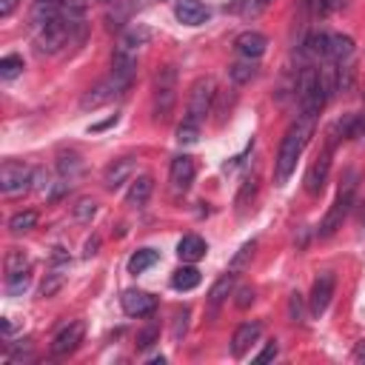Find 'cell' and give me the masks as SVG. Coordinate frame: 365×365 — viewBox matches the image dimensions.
Instances as JSON below:
<instances>
[{
	"instance_id": "1",
	"label": "cell",
	"mask_w": 365,
	"mask_h": 365,
	"mask_svg": "<svg viewBox=\"0 0 365 365\" xmlns=\"http://www.w3.org/2000/svg\"><path fill=\"white\" fill-rule=\"evenodd\" d=\"M314 114H300L297 123H291V129L285 131V137L280 140V151H277V160H274V180L277 186H285L288 177L294 175L297 160L302 157L305 146H309L311 134H314Z\"/></svg>"
},
{
	"instance_id": "2",
	"label": "cell",
	"mask_w": 365,
	"mask_h": 365,
	"mask_svg": "<svg viewBox=\"0 0 365 365\" xmlns=\"http://www.w3.org/2000/svg\"><path fill=\"white\" fill-rule=\"evenodd\" d=\"M357 180H360V171H357V168H349V171H345L337 197H334L331 208L325 211V217H322V223H320V237H322V240H325V237H334L337 228H342L345 217H349V211H351V206H354Z\"/></svg>"
},
{
	"instance_id": "3",
	"label": "cell",
	"mask_w": 365,
	"mask_h": 365,
	"mask_svg": "<svg viewBox=\"0 0 365 365\" xmlns=\"http://www.w3.org/2000/svg\"><path fill=\"white\" fill-rule=\"evenodd\" d=\"M177 103V69L175 66H163L155 71L151 80V114L157 123H168L175 114Z\"/></svg>"
},
{
	"instance_id": "4",
	"label": "cell",
	"mask_w": 365,
	"mask_h": 365,
	"mask_svg": "<svg viewBox=\"0 0 365 365\" xmlns=\"http://www.w3.org/2000/svg\"><path fill=\"white\" fill-rule=\"evenodd\" d=\"M214 98H217V86L211 78H197L191 83V91H188V103H186V123L191 126H203L206 118L214 109Z\"/></svg>"
},
{
	"instance_id": "5",
	"label": "cell",
	"mask_w": 365,
	"mask_h": 365,
	"mask_svg": "<svg viewBox=\"0 0 365 365\" xmlns=\"http://www.w3.org/2000/svg\"><path fill=\"white\" fill-rule=\"evenodd\" d=\"M32 32H34V46L41 54H57L66 43H71V32H69V23L63 21V14L32 26Z\"/></svg>"
},
{
	"instance_id": "6",
	"label": "cell",
	"mask_w": 365,
	"mask_h": 365,
	"mask_svg": "<svg viewBox=\"0 0 365 365\" xmlns=\"http://www.w3.org/2000/svg\"><path fill=\"white\" fill-rule=\"evenodd\" d=\"M34 180V171L26 163H17V160H6L0 166V191L3 197H17L29 191V183Z\"/></svg>"
},
{
	"instance_id": "7",
	"label": "cell",
	"mask_w": 365,
	"mask_h": 365,
	"mask_svg": "<svg viewBox=\"0 0 365 365\" xmlns=\"http://www.w3.org/2000/svg\"><path fill=\"white\" fill-rule=\"evenodd\" d=\"M331 155H334V146H325L320 151V157L309 166V171H305V191H309L311 197H320L325 183H329V175H331Z\"/></svg>"
},
{
	"instance_id": "8",
	"label": "cell",
	"mask_w": 365,
	"mask_h": 365,
	"mask_svg": "<svg viewBox=\"0 0 365 365\" xmlns=\"http://www.w3.org/2000/svg\"><path fill=\"white\" fill-rule=\"evenodd\" d=\"M120 94H126L123 89H120V83L114 80V78H106V80H100L98 86H91L83 98H80V109L83 111H94V109H103V106H109L111 100H118Z\"/></svg>"
},
{
	"instance_id": "9",
	"label": "cell",
	"mask_w": 365,
	"mask_h": 365,
	"mask_svg": "<svg viewBox=\"0 0 365 365\" xmlns=\"http://www.w3.org/2000/svg\"><path fill=\"white\" fill-rule=\"evenodd\" d=\"M334 285H337V277L331 272H322L314 285H311V297H309V311L311 317H322L325 311H329L331 305V297H334Z\"/></svg>"
},
{
	"instance_id": "10",
	"label": "cell",
	"mask_w": 365,
	"mask_h": 365,
	"mask_svg": "<svg viewBox=\"0 0 365 365\" xmlns=\"http://www.w3.org/2000/svg\"><path fill=\"white\" fill-rule=\"evenodd\" d=\"M168 183H171V195H186L195 183V157L188 155H177L171 160V168H168Z\"/></svg>"
},
{
	"instance_id": "11",
	"label": "cell",
	"mask_w": 365,
	"mask_h": 365,
	"mask_svg": "<svg viewBox=\"0 0 365 365\" xmlns=\"http://www.w3.org/2000/svg\"><path fill=\"white\" fill-rule=\"evenodd\" d=\"M66 274H69V254L63 252V248H54L52 268H49V274L41 285V297H54L57 291H60L63 283H66Z\"/></svg>"
},
{
	"instance_id": "12",
	"label": "cell",
	"mask_w": 365,
	"mask_h": 365,
	"mask_svg": "<svg viewBox=\"0 0 365 365\" xmlns=\"http://www.w3.org/2000/svg\"><path fill=\"white\" fill-rule=\"evenodd\" d=\"M83 322H66L60 331L54 334V340H52V354L54 357H66V354H71L74 349H78L80 345V340H83Z\"/></svg>"
},
{
	"instance_id": "13",
	"label": "cell",
	"mask_w": 365,
	"mask_h": 365,
	"mask_svg": "<svg viewBox=\"0 0 365 365\" xmlns=\"http://www.w3.org/2000/svg\"><path fill=\"white\" fill-rule=\"evenodd\" d=\"M120 305L129 317H148L157 309V297H151L148 291H140V288H129L120 297Z\"/></svg>"
},
{
	"instance_id": "14",
	"label": "cell",
	"mask_w": 365,
	"mask_h": 365,
	"mask_svg": "<svg viewBox=\"0 0 365 365\" xmlns=\"http://www.w3.org/2000/svg\"><path fill=\"white\" fill-rule=\"evenodd\" d=\"M234 49H237L240 57H248V60H260V57L265 54V49H268V37H265L263 32L248 29V32L237 34Z\"/></svg>"
},
{
	"instance_id": "15",
	"label": "cell",
	"mask_w": 365,
	"mask_h": 365,
	"mask_svg": "<svg viewBox=\"0 0 365 365\" xmlns=\"http://www.w3.org/2000/svg\"><path fill=\"white\" fill-rule=\"evenodd\" d=\"M260 337H263V325H260L257 320L243 322L240 329L234 331V337H232V354H234L237 360H243V357H245V351L252 349V345H254Z\"/></svg>"
},
{
	"instance_id": "16",
	"label": "cell",
	"mask_w": 365,
	"mask_h": 365,
	"mask_svg": "<svg viewBox=\"0 0 365 365\" xmlns=\"http://www.w3.org/2000/svg\"><path fill=\"white\" fill-rule=\"evenodd\" d=\"M134 175V157H120V160H114L109 168H106V175H103V186L109 191H118L120 186H126Z\"/></svg>"
},
{
	"instance_id": "17",
	"label": "cell",
	"mask_w": 365,
	"mask_h": 365,
	"mask_svg": "<svg viewBox=\"0 0 365 365\" xmlns=\"http://www.w3.org/2000/svg\"><path fill=\"white\" fill-rule=\"evenodd\" d=\"M208 6L200 3V0H177V6H175V17L180 23L186 26H200L208 21Z\"/></svg>"
},
{
	"instance_id": "18",
	"label": "cell",
	"mask_w": 365,
	"mask_h": 365,
	"mask_svg": "<svg viewBox=\"0 0 365 365\" xmlns=\"http://www.w3.org/2000/svg\"><path fill=\"white\" fill-rule=\"evenodd\" d=\"M151 191H155V180H151V175H140L137 180H131V186L126 191V206L143 208L151 197Z\"/></svg>"
},
{
	"instance_id": "19",
	"label": "cell",
	"mask_w": 365,
	"mask_h": 365,
	"mask_svg": "<svg viewBox=\"0 0 365 365\" xmlns=\"http://www.w3.org/2000/svg\"><path fill=\"white\" fill-rule=\"evenodd\" d=\"M148 41H151V29L137 23V26H129V29L120 34L118 49H123V52H129V54H137Z\"/></svg>"
},
{
	"instance_id": "20",
	"label": "cell",
	"mask_w": 365,
	"mask_h": 365,
	"mask_svg": "<svg viewBox=\"0 0 365 365\" xmlns=\"http://www.w3.org/2000/svg\"><path fill=\"white\" fill-rule=\"evenodd\" d=\"M206 252H208V245H206V240L197 237V234H186V237L177 243V257H180L183 263H197V260L206 257Z\"/></svg>"
},
{
	"instance_id": "21",
	"label": "cell",
	"mask_w": 365,
	"mask_h": 365,
	"mask_svg": "<svg viewBox=\"0 0 365 365\" xmlns=\"http://www.w3.org/2000/svg\"><path fill=\"white\" fill-rule=\"evenodd\" d=\"M57 171H60V177L63 180H74L83 171V160L78 151H71V148H60L57 151Z\"/></svg>"
},
{
	"instance_id": "22",
	"label": "cell",
	"mask_w": 365,
	"mask_h": 365,
	"mask_svg": "<svg viewBox=\"0 0 365 365\" xmlns=\"http://www.w3.org/2000/svg\"><path fill=\"white\" fill-rule=\"evenodd\" d=\"M234 277L237 274H232V272H225L214 285H211L208 288V305H211V309H220V305L228 300V297H232L234 294Z\"/></svg>"
},
{
	"instance_id": "23",
	"label": "cell",
	"mask_w": 365,
	"mask_h": 365,
	"mask_svg": "<svg viewBox=\"0 0 365 365\" xmlns=\"http://www.w3.org/2000/svg\"><path fill=\"white\" fill-rule=\"evenodd\" d=\"M254 78H257V60L243 57V60L228 66V80H232L234 86H245V83H252Z\"/></svg>"
},
{
	"instance_id": "24",
	"label": "cell",
	"mask_w": 365,
	"mask_h": 365,
	"mask_svg": "<svg viewBox=\"0 0 365 365\" xmlns=\"http://www.w3.org/2000/svg\"><path fill=\"white\" fill-rule=\"evenodd\" d=\"M354 57V41L349 34H331V46H329V60L345 63Z\"/></svg>"
},
{
	"instance_id": "25",
	"label": "cell",
	"mask_w": 365,
	"mask_h": 365,
	"mask_svg": "<svg viewBox=\"0 0 365 365\" xmlns=\"http://www.w3.org/2000/svg\"><path fill=\"white\" fill-rule=\"evenodd\" d=\"M200 272L195 265H183L177 268L175 274H171V288H177V291H191V288H197L200 285Z\"/></svg>"
},
{
	"instance_id": "26",
	"label": "cell",
	"mask_w": 365,
	"mask_h": 365,
	"mask_svg": "<svg viewBox=\"0 0 365 365\" xmlns=\"http://www.w3.org/2000/svg\"><path fill=\"white\" fill-rule=\"evenodd\" d=\"M157 260H160V254L155 252V248H140V252H134L129 257V272L131 274H143V272H148L151 265H157Z\"/></svg>"
},
{
	"instance_id": "27",
	"label": "cell",
	"mask_w": 365,
	"mask_h": 365,
	"mask_svg": "<svg viewBox=\"0 0 365 365\" xmlns=\"http://www.w3.org/2000/svg\"><path fill=\"white\" fill-rule=\"evenodd\" d=\"M254 248H257V240H248V243H243V245L237 248V254L232 257V263H228V272H232V274H240V272H245V268H248V263H252V257H254Z\"/></svg>"
},
{
	"instance_id": "28",
	"label": "cell",
	"mask_w": 365,
	"mask_h": 365,
	"mask_svg": "<svg viewBox=\"0 0 365 365\" xmlns=\"http://www.w3.org/2000/svg\"><path fill=\"white\" fill-rule=\"evenodd\" d=\"M329 46H331V34H325V32H314L309 41H305V54H311V57H329Z\"/></svg>"
},
{
	"instance_id": "29",
	"label": "cell",
	"mask_w": 365,
	"mask_h": 365,
	"mask_svg": "<svg viewBox=\"0 0 365 365\" xmlns=\"http://www.w3.org/2000/svg\"><path fill=\"white\" fill-rule=\"evenodd\" d=\"M32 285V268L29 272H17V274H9L6 277V294L9 297H23Z\"/></svg>"
},
{
	"instance_id": "30",
	"label": "cell",
	"mask_w": 365,
	"mask_h": 365,
	"mask_svg": "<svg viewBox=\"0 0 365 365\" xmlns=\"http://www.w3.org/2000/svg\"><path fill=\"white\" fill-rule=\"evenodd\" d=\"M37 225V211H17V214L9 220L12 234H26Z\"/></svg>"
},
{
	"instance_id": "31",
	"label": "cell",
	"mask_w": 365,
	"mask_h": 365,
	"mask_svg": "<svg viewBox=\"0 0 365 365\" xmlns=\"http://www.w3.org/2000/svg\"><path fill=\"white\" fill-rule=\"evenodd\" d=\"M32 263L29 257L21 252V248H9V254H6V277L9 274H17V272H29Z\"/></svg>"
},
{
	"instance_id": "32",
	"label": "cell",
	"mask_w": 365,
	"mask_h": 365,
	"mask_svg": "<svg viewBox=\"0 0 365 365\" xmlns=\"http://www.w3.org/2000/svg\"><path fill=\"white\" fill-rule=\"evenodd\" d=\"M21 71H23V57L6 54L3 60H0V80H14Z\"/></svg>"
},
{
	"instance_id": "33",
	"label": "cell",
	"mask_w": 365,
	"mask_h": 365,
	"mask_svg": "<svg viewBox=\"0 0 365 365\" xmlns=\"http://www.w3.org/2000/svg\"><path fill=\"white\" fill-rule=\"evenodd\" d=\"M272 3H274V0H240L232 12H240L243 17H260Z\"/></svg>"
},
{
	"instance_id": "34",
	"label": "cell",
	"mask_w": 365,
	"mask_h": 365,
	"mask_svg": "<svg viewBox=\"0 0 365 365\" xmlns=\"http://www.w3.org/2000/svg\"><path fill=\"white\" fill-rule=\"evenodd\" d=\"M94 214H98V203H94L91 197L78 200V206H74V220H78V223H91Z\"/></svg>"
},
{
	"instance_id": "35",
	"label": "cell",
	"mask_w": 365,
	"mask_h": 365,
	"mask_svg": "<svg viewBox=\"0 0 365 365\" xmlns=\"http://www.w3.org/2000/svg\"><path fill=\"white\" fill-rule=\"evenodd\" d=\"M200 140V126H191V123H180L177 126V143L180 146H195Z\"/></svg>"
},
{
	"instance_id": "36",
	"label": "cell",
	"mask_w": 365,
	"mask_h": 365,
	"mask_svg": "<svg viewBox=\"0 0 365 365\" xmlns=\"http://www.w3.org/2000/svg\"><path fill=\"white\" fill-rule=\"evenodd\" d=\"M254 191H257V175H248V177L243 180L240 195H237V208H245L248 197H254Z\"/></svg>"
},
{
	"instance_id": "37",
	"label": "cell",
	"mask_w": 365,
	"mask_h": 365,
	"mask_svg": "<svg viewBox=\"0 0 365 365\" xmlns=\"http://www.w3.org/2000/svg\"><path fill=\"white\" fill-rule=\"evenodd\" d=\"M288 317H291V322H302L305 309H302V297H300V294H291V297H288Z\"/></svg>"
},
{
	"instance_id": "38",
	"label": "cell",
	"mask_w": 365,
	"mask_h": 365,
	"mask_svg": "<svg viewBox=\"0 0 365 365\" xmlns=\"http://www.w3.org/2000/svg\"><path fill=\"white\" fill-rule=\"evenodd\" d=\"M157 337H160L157 325H148V329H146V331H140V337H137V349H151V345L157 342Z\"/></svg>"
},
{
	"instance_id": "39",
	"label": "cell",
	"mask_w": 365,
	"mask_h": 365,
	"mask_svg": "<svg viewBox=\"0 0 365 365\" xmlns=\"http://www.w3.org/2000/svg\"><path fill=\"white\" fill-rule=\"evenodd\" d=\"M234 305H237V309H248V305H252L254 302V288H248V285H243V288H237V291H234Z\"/></svg>"
},
{
	"instance_id": "40",
	"label": "cell",
	"mask_w": 365,
	"mask_h": 365,
	"mask_svg": "<svg viewBox=\"0 0 365 365\" xmlns=\"http://www.w3.org/2000/svg\"><path fill=\"white\" fill-rule=\"evenodd\" d=\"M188 317H191L188 309L177 311V317H175V340H177V342L183 340V334H186V329H188Z\"/></svg>"
},
{
	"instance_id": "41",
	"label": "cell",
	"mask_w": 365,
	"mask_h": 365,
	"mask_svg": "<svg viewBox=\"0 0 365 365\" xmlns=\"http://www.w3.org/2000/svg\"><path fill=\"white\" fill-rule=\"evenodd\" d=\"M9 360L12 362H26V360H32V342L26 340V345H17V349H12L9 351Z\"/></svg>"
},
{
	"instance_id": "42",
	"label": "cell",
	"mask_w": 365,
	"mask_h": 365,
	"mask_svg": "<svg viewBox=\"0 0 365 365\" xmlns=\"http://www.w3.org/2000/svg\"><path fill=\"white\" fill-rule=\"evenodd\" d=\"M277 354H280V345H277V342H268L265 349L254 357V362H260V365H263V362H272V360H277Z\"/></svg>"
},
{
	"instance_id": "43",
	"label": "cell",
	"mask_w": 365,
	"mask_h": 365,
	"mask_svg": "<svg viewBox=\"0 0 365 365\" xmlns=\"http://www.w3.org/2000/svg\"><path fill=\"white\" fill-rule=\"evenodd\" d=\"M21 6V0H0V21H6V17H12V12Z\"/></svg>"
},
{
	"instance_id": "44",
	"label": "cell",
	"mask_w": 365,
	"mask_h": 365,
	"mask_svg": "<svg viewBox=\"0 0 365 365\" xmlns=\"http://www.w3.org/2000/svg\"><path fill=\"white\" fill-rule=\"evenodd\" d=\"M351 360H354V362H360V365L365 362V340H362V342H357V349H354Z\"/></svg>"
},
{
	"instance_id": "45",
	"label": "cell",
	"mask_w": 365,
	"mask_h": 365,
	"mask_svg": "<svg viewBox=\"0 0 365 365\" xmlns=\"http://www.w3.org/2000/svg\"><path fill=\"white\" fill-rule=\"evenodd\" d=\"M98 248H100V237H91L89 243H86V257H91V254H98Z\"/></svg>"
},
{
	"instance_id": "46",
	"label": "cell",
	"mask_w": 365,
	"mask_h": 365,
	"mask_svg": "<svg viewBox=\"0 0 365 365\" xmlns=\"http://www.w3.org/2000/svg\"><path fill=\"white\" fill-rule=\"evenodd\" d=\"M311 3H314V0H300V6H302V9H309Z\"/></svg>"
}]
</instances>
